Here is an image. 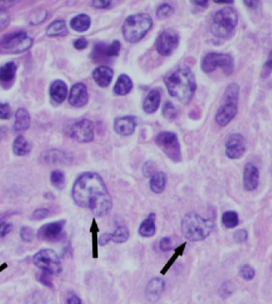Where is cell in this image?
Instances as JSON below:
<instances>
[{
    "label": "cell",
    "mask_w": 272,
    "mask_h": 304,
    "mask_svg": "<svg viewBox=\"0 0 272 304\" xmlns=\"http://www.w3.org/2000/svg\"><path fill=\"white\" fill-rule=\"evenodd\" d=\"M72 197L77 206L90 210L97 217L109 215L112 209V199L105 181L95 172H85L76 179Z\"/></svg>",
    "instance_id": "6da1fadb"
},
{
    "label": "cell",
    "mask_w": 272,
    "mask_h": 304,
    "mask_svg": "<svg viewBox=\"0 0 272 304\" xmlns=\"http://www.w3.org/2000/svg\"><path fill=\"white\" fill-rule=\"evenodd\" d=\"M164 81L169 93L181 103H189L196 92L195 77L186 67L178 69L165 76Z\"/></svg>",
    "instance_id": "7a4b0ae2"
},
{
    "label": "cell",
    "mask_w": 272,
    "mask_h": 304,
    "mask_svg": "<svg viewBox=\"0 0 272 304\" xmlns=\"http://www.w3.org/2000/svg\"><path fill=\"white\" fill-rule=\"evenodd\" d=\"M214 224L195 213L185 215L181 223V232L188 241H201L211 234Z\"/></svg>",
    "instance_id": "3957f363"
},
{
    "label": "cell",
    "mask_w": 272,
    "mask_h": 304,
    "mask_svg": "<svg viewBox=\"0 0 272 304\" xmlns=\"http://www.w3.org/2000/svg\"><path fill=\"white\" fill-rule=\"evenodd\" d=\"M239 86L236 82L229 84L224 93V104L221 105L216 114L215 120L218 125L224 127L235 118L238 112V101Z\"/></svg>",
    "instance_id": "277c9868"
},
{
    "label": "cell",
    "mask_w": 272,
    "mask_h": 304,
    "mask_svg": "<svg viewBox=\"0 0 272 304\" xmlns=\"http://www.w3.org/2000/svg\"><path fill=\"white\" fill-rule=\"evenodd\" d=\"M152 18L148 14L140 13L127 18L123 25V35L127 42H139L150 31Z\"/></svg>",
    "instance_id": "5b68a950"
},
{
    "label": "cell",
    "mask_w": 272,
    "mask_h": 304,
    "mask_svg": "<svg viewBox=\"0 0 272 304\" xmlns=\"http://www.w3.org/2000/svg\"><path fill=\"white\" fill-rule=\"evenodd\" d=\"M238 25V16L233 7L220 9L214 15L211 32L219 38H229L234 33Z\"/></svg>",
    "instance_id": "8992f818"
},
{
    "label": "cell",
    "mask_w": 272,
    "mask_h": 304,
    "mask_svg": "<svg viewBox=\"0 0 272 304\" xmlns=\"http://www.w3.org/2000/svg\"><path fill=\"white\" fill-rule=\"evenodd\" d=\"M33 39L25 31L9 34L0 40V52L20 54L31 48Z\"/></svg>",
    "instance_id": "52a82bcc"
},
{
    "label": "cell",
    "mask_w": 272,
    "mask_h": 304,
    "mask_svg": "<svg viewBox=\"0 0 272 304\" xmlns=\"http://www.w3.org/2000/svg\"><path fill=\"white\" fill-rule=\"evenodd\" d=\"M201 70L206 73L214 72L217 68L223 70L224 75L230 76L235 70V63L231 55L220 53H209L201 61Z\"/></svg>",
    "instance_id": "ba28073f"
},
{
    "label": "cell",
    "mask_w": 272,
    "mask_h": 304,
    "mask_svg": "<svg viewBox=\"0 0 272 304\" xmlns=\"http://www.w3.org/2000/svg\"><path fill=\"white\" fill-rule=\"evenodd\" d=\"M35 266L50 275H58L62 271V265L57 252L53 250H40L33 257Z\"/></svg>",
    "instance_id": "9c48e42d"
},
{
    "label": "cell",
    "mask_w": 272,
    "mask_h": 304,
    "mask_svg": "<svg viewBox=\"0 0 272 304\" xmlns=\"http://www.w3.org/2000/svg\"><path fill=\"white\" fill-rule=\"evenodd\" d=\"M155 143L173 162L181 161V147L176 134L171 131H162L156 136Z\"/></svg>",
    "instance_id": "30bf717a"
},
{
    "label": "cell",
    "mask_w": 272,
    "mask_h": 304,
    "mask_svg": "<svg viewBox=\"0 0 272 304\" xmlns=\"http://www.w3.org/2000/svg\"><path fill=\"white\" fill-rule=\"evenodd\" d=\"M68 135L77 142H91L94 138L93 124L85 119L77 121L68 128Z\"/></svg>",
    "instance_id": "8fae6325"
},
{
    "label": "cell",
    "mask_w": 272,
    "mask_h": 304,
    "mask_svg": "<svg viewBox=\"0 0 272 304\" xmlns=\"http://www.w3.org/2000/svg\"><path fill=\"white\" fill-rule=\"evenodd\" d=\"M179 43V36L172 29L165 30L157 38L155 46L159 54L169 56L174 52Z\"/></svg>",
    "instance_id": "7c38bea8"
},
{
    "label": "cell",
    "mask_w": 272,
    "mask_h": 304,
    "mask_svg": "<svg viewBox=\"0 0 272 304\" xmlns=\"http://www.w3.org/2000/svg\"><path fill=\"white\" fill-rule=\"evenodd\" d=\"M246 151L245 139L241 134L234 133L229 136L225 143V155L230 160H239Z\"/></svg>",
    "instance_id": "4fadbf2b"
},
{
    "label": "cell",
    "mask_w": 272,
    "mask_h": 304,
    "mask_svg": "<svg viewBox=\"0 0 272 304\" xmlns=\"http://www.w3.org/2000/svg\"><path fill=\"white\" fill-rule=\"evenodd\" d=\"M66 223V220H60L45 224L37 230V237L44 241H58L63 235V229Z\"/></svg>",
    "instance_id": "5bb4252c"
},
{
    "label": "cell",
    "mask_w": 272,
    "mask_h": 304,
    "mask_svg": "<svg viewBox=\"0 0 272 304\" xmlns=\"http://www.w3.org/2000/svg\"><path fill=\"white\" fill-rule=\"evenodd\" d=\"M120 47L121 45L119 41H114L110 45L103 42L97 43L91 53L92 60L95 62H103L111 57H117L120 54Z\"/></svg>",
    "instance_id": "9a60e30c"
},
{
    "label": "cell",
    "mask_w": 272,
    "mask_h": 304,
    "mask_svg": "<svg viewBox=\"0 0 272 304\" xmlns=\"http://www.w3.org/2000/svg\"><path fill=\"white\" fill-rule=\"evenodd\" d=\"M259 171L256 166L248 162L244 166L243 173V186L244 191L252 192L259 186Z\"/></svg>",
    "instance_id": "2e32d148"
},
{
    "label": "cell",
    "mask_w": 272,
    "mask_h": 304,
    "mask_svg": "<svg viewBox=\"0 0 272 304\" xmlns=\"http://www.w3.org/2000/svg\"><path fill=\"white\" fill-rule=\"evenodd\" d=\"M89 101L87 86L85 84L79 82L75 84L70 90L69 101L70 105L74 107H81L85 106Z\"/></svg>",
    "instance_id": "e0dca14e"
},
{
    "label": "cell",
    "mask_w": 272,
    "mask_h": 304,
    "mask_svg": "<svg viewBox=\"0 0 272 304\" xmlns=\"http://www.w3.org/2000/svg\"><path fill=\"white\" fill-rule=\"evenodd\" d=\"M137 126V119L135 116H127L118 117L114 122V129L120 136H130Z\"/></svg>",
    "instance_id": "ac0fdd59"
},
{
    "label": "cell",
    "mask_w": 272,
    "mask_h": 304,
    "mask_svg": "<svg viewBox=\"0 0 272 304\" xmlns=\"http://www.w3.org/2000/svg\"><path fill=\"white\" fill-rule=\"evenodd\" d=\"M165 288V282L159 277H155L150 280L145 289V295L149 302L155 303L161 297Z\"/></svg>",
    "instance_id": "d6986e66"
},
{
    "label": "cell",
    "mask_w": 272,
    "mask_h": 304,
    "mask_svg": "<svg viewBox=\"0 0 272 304\" xmlns=\"http://www.w3.org/2000/svg\"><path fill=\"white\" fill-rule=\"evenodd\" d=\"M41 160L46 164H59V163H69L71 158L65 151L54 149L45 151L41 155Z\"/></svg>",
    "instance_id": "ffe728a7"
},
{
    "label": "cell",
    "mask_w": 272,
    "mask_h": 304,
    "mask_svg": "<svg viewBox=\"0 0 272 304\" xmlns=\"http://www.w3.org/2000/svg\"><path fill=\"white\" fill-rule=\"evenodd\" d=\"M113 74V71L111 68L106 66H100L94 70L92 77L99 86L105 88L111 83Z\"/></svg>",
    "instance_id": "44dd1931"
},
{
    "label": "cell",
    "mask_w": 272,
    "mask_h": 304,
    "mask_svg": "<svg viewBox=\"0 0 272 304\" xmlns=\"http://www.w3.org/2000/svg\"><path fill=\"white\" fill-rule=\"evenodd\" d=\"M50 93L51 98L58 104H61L66 100L68 94V88L63 81L57 80L53 82L50 86Z\"/></svg>",
    "instance_id": "7402d4cb"
},
{
    "label": "cell",
    "mask_w": 272,
    "mask_h": 304,
    "mask_svg": "<svg viewBox=\"0 0 272 304\" xmlns=\"http://www.w3.org/2000/svg\"><path fill=\"white\" fill-rule=\"evenodd\" d=\"M31 116L24 107H20L16 113V121L14 129L16 131H24L31 126Z\"/></svg>",
    "instance_id": "603a6c76"
},
{
    "label": "cell",
    "mask_w": 272,
    "mask_h": 304,
    "mask_svg": "<svg viewBox=\"0 0 272 304\" xmlns=\"http://www.w3.org/2000/svg\"><path fill=\"white\" fill-rule=\"evenodd\" d=\"M160 99H161V94L159 90H151L144 100V111L149 114L156 112L160 105Z\"/></svg>",
    "instance_id": "cb8c5ba5"
},
{
    "label": "cell",
    "mask_w": 272,
    "mask_h": 304,
    "mask_svg": "<svg viewBox=\"0 0 272 304\" xmlns=\"http://www.w3.org/2000/svg\"><path fill=\"white\" fill-rule=\"evenodd\" d=\"M156 215L150 214L148 217L142 221L139 228V233L144 237H151L156 232V225H155Z\"/></svg>",
    "instance_id": "d4e9b609"
},
{
    "label": "cell",
    "mask_w": 272,
    "mask_h": 304,
    "mask_svg": "<svg viewBox=\"0 0 272 304\" xmlns=\"http://www.w3.org/2000/svg\"><path fill=\"white\" fill-rule=\"evenodd\" d=\"M17 72V65L14 61H8L0 67V82L9 84L14 81Z\"/></svg>",
    "instance_id": "484cf974"
},
{
    "label": "cell",
    "mask_w": 272,
    "mask_h": 304,
    "mask_svg": "<svg viewBox=\"0 0 272 304\" xmlns=\"http://www.w3.org/2000/svg\"><path fill=\"white\" fill-rule=\"evenodd\" d=\"M166 181H167V178L164 172L163 171L156 172L152 177L150 178V190L155 194H162L165 191Z\"/></svg>",
    "instance_id": "4316f807"
},
{
    "label": "cell",
    "mask_w": 272,
    "mask_h": 304,
    "mask_svg": "<svg viewBox=\"0 0 272 304\" xmlns=\"http://www.w3.org/2000/svg\"><path fill=\"white\" fill-rule=\"evenodd\" d=\"M132 87L131 79L127 75L121 74L118 77L117 81L114 87V91L116 92V94L119 96H125L131 92Z\"/></svg>",
    "instance_id": "83f0119b"
},
{
    "label": "cell",
    "mask_w": 272,
    "mask_h": 304,
    "mask_svg": "<svg viewBox=\"0 0 272 304\" xmlns=\"http://www.w3.org/2000/svg\"><path fill=\"white\" fill-rule=\"evenodd\" d=\"M90 25H91L90 17L85 14L75 16L70 21V26L77 32H85L88 31L90 29Z\"/></svg>",
    "instance_id": "f1b7e54d"
},
{
    "label": "cell",
    "mask_w": 272,
    "mask_h": 304,
    "mask_svg": "<svg viewBox=\"0 0 272 304\" xmlns=\"http://www.w3.org/2000/svg\"><path fill=\"white\" fill-rule=\"evenodd\" d=\"M31 146L22 136H18L13 143V151L17 156H24L30 153Z\"/></svg>",
    "instance_id": "f546056e"
},
{
    "label": "cell",
    "mask_w": 272,
    "mask_h": 304,
    "mask_svg": "<svg viewBox=\"0 0 272 304\" xmlns=\"http://www.w3.org/2000/svg\"><path fill=\"white\" fill-rule=\"evenodd\" d=\"M68 34L67 26L63 20H57L52 22L46 30V35L50 37L64 36Z\"/></svg>",
    "instance_id": "4dcf8cb0"
},
{
    "label": "cell",
    "mask_w": 272,
    "mask_h": 304,
    "mask_svg": "<svg viewBox=\"0 0 272 304\" xmlns=\"http://www.w3.org/2000/svg\"><path fill=\"white\" fill-rule=\"evenodd\" d=\"M99 230L98 225L96 223V219H92V222L90 227V232L91 234V246H92V257L94 259L98 258V232Z\"/></svg>",
    "instance_id": "1f68e13d"
},
{
    "label": "cell",
    "mask_w": 272,
    "mask_h": 304,
    "mask_svg": "<svg viewBox=\"0 0 272 304\" xmlns=\"http://www.w3.org/2000/svg\"><path fill=\"white\" fill-rule=\"evenodd\" d=\"M221 221L224 227L233 229L239 225V215L235 211H226L222 215Z\"/></svg>",
    "instance_id": "d6a6232c"
},
{
    "label": "cell",
    "mask_w": 272,
    "mask_h": 304,
    "mask_svg": "<svg viewBox=\"0 0 272 304\" xmlns=\"http://www.w3.org/2000/svg\"><path fill=\"white\" fill-rule=\"evenodd\" d=\"M186 245H187V242H184L181 245H179V247L175 249L173 256L170 257V260L164 265L163 268L160 271V273L162 275H165V273H167V271L170 269V268L172 267L174 263L176 262L179 256H182V254L184 253V251H185V247H186Z\"/></svg>",
    "instance_id": "836d02e7"
},
{
    "label": "cell",
    "mask_w": 272,
    "mask_h": 304,
    "mask_svg": "<svg viewBox=\"0 0 272 304\" xmlns=\"http://www.w3.org/2000/svg\"><path fill=\"white\" fill-rule=\"evenodd\" d=\"M130 236V232L126 226H118L111 233V241L115 243L122 244L126 242Z\"/></svg>",
    "instance_id": "e575fe53"
},
{
    "label": "cell",
    "mask_w": 272,
    "mask_h": 304,
    "mask_svg": "<svg viewBox=\"0 0 272 304\" xmlns=\"http://www.w3.org/2000/svg\"><path fill=\"white\" fill-rule=\"evenodd\" d=\"M50 181L53 186L59 190H61L66 185V175L62 171L56 170L53 171L50 175Z\"/></svg>",
    "instance_id": "d590c367"
},
{
    "label": "cell",
    "mask_w": 272,
    "mask_h": 304,
    "mask_svg": "<svg viewBox=\"0 0 272 304\" xmlns=\"http://www.w3.org/2000/svg\"><path fill=\"white\" fill-rule=\"evenodd\" d=\"M46 16H47V12L44 9H37L36 11H33L31 14L30 18H29V22L32 25L40 24L41 22L45 21Z\"/></svg>",
    "instance_id": "8d00e7d4"
},
{
    "label": "cell",
    "mask_w": 272,
    "mask_h": 304,
    "mask_svg": "<svg viewBox=\"0 0 272 304\" xmlns=\"http://www.w3.org/2000/svg\"><path fill=\"white\" fill-rule=\"evenodd\" d=\"M162 112H163L164 117L167 120H170V121H172V120L176 118L177 114H178L176 108L171 101H166L164 104Z\"/></svg>",
    "instance_id": "74e56055"
},
{
    "label": "cell",
    "mask_w": 272,
    "mask_h": 304,
    "mask_svg": "<svg viewBox=\"0 0 272 304\" xmlns=\"http://www.w3.org/2000/svg\"><path fill=\"white\" fill-rule=\"evenodd\" d=\"M239 275L246 281H251L255 278V270L251 265H244L239 269Z\"/></svg>",
    "instance_id": "f35d334b"
},
{
    "label": "cell",
    "mask_w": 272,
    "mask_h": 304,
    "mask_svg": "<svg viewBox=\"0 0 272 304\" xmlns=\"http://www.w3.org/2000/svg\"><path fill=\"white\" fill-rule=\"evenodd\" d=\"M174 13V9L170 5L163 4L157 10V17L160 18V19H164V18H167L173 16V14Z\"/></svg>",
    "instance_id": "ab89813d"
},
{
    "label": "cell",
    "mask_w": 272,
    "mask_h": 304,
    "mask_svg": "<svg viewBox=\"0 0 272 304\" xmlns=\"http://www.w3.org/2000/svg\"><path fill=\"white\" fill-rule=\"evenodd\" d=\"M272 73V50L269 52L268 56V59L265 61L262 72L260 73V77L262 78H267Z\"/></svg>",
    "instance_id": "60d3db41"
},
{
    "label": "cell",
    "mask_w": 272,
    "mask_h": 304,
    "mask_svg": "<svg viewBox=\"0 0 272 304\" xmlns=\"http://www.w3.org/2000/svg\"><path fill=\"white\" fill-rule=\"evenodd\" d=\"M19 234L22 241H26V242H31L34 240L35 232H34L32 228L29 227V226H23L20 230Z\"/></svg>",
    "instance_id": "b9f144b4"
},
{
    "label": "cell",
    "mask_w": 272,
    "mask_h": 304,
    "mask_svg": "<svg viewBox=\"0 0 272 304\" xmlns=\"http://www.w3.org/2000/svg\"><path fill=\"white\" fill-rule=\"evenodd\" d=\"M233 291H234V285H233V283L230 282V281H227L221 285V287L219 290V293L223 299H227L231 296Z\"/></svg>",
    "instance_id": "7bdbcfd3"
},
{
    "label": "cell",
    "mask_w": 272,
    "mask_h": 304,
    "mask_svg": "<svg viewBox=\"0 0 272 304\" xmlns=\"http://www.w3.org/2000/svg\"><path fill=\"white\" fill-rule=\"evenodd\" d=\"M50 213V210L47 208L36 209L31 215V219L32 221H41L48 217Z\"/></svg>",
    "instance_id": "ee69618b"
},
{
    "label": "cell",
    "mask_w": 272,
    "mask_h": 304,
    "mask_svg": "<svg viewBox=\"0 0 272 304\" xmlns=\"http://www.w3.org/2000/svg\"><path fill=\"white\" fill-rule=\"evenodd\" d=\"M156 166L152 161L146 162L143 166V173L146 178L152 177L153 175L156 173Z\"/></svg>",
    "instance_id": "f6af8a7d"
},
{
    "label": "cell",
    "mask_w": 272,
    "mask_h": 304,
    "mask_svg": "<svg viewBox=\"0 0 272 304\" xmlns=\"http://www.w3.org/2000/svg\"><path fill=\"white\" fill-rule=\"evenodd\" d=\"M248 232L246 230H238L234 232L233 239L236 244L244 243L248 240Z\"/></svg>",
    "instance_id": "bcb514c9"
},
{
    "label": "cell",
    "mask_w": 272,
    "mask_h": 304,
    "mask_svg": "<svg viewBox=\"0 0 272 304\" xmlns=\"http://www.w3.org/2000/svg\"><path fill=\"white\" fill-rule=\"evenodd\" d=\"M51 276H52V275H50L48 272L42 271V272L39 274L37 280H38V281L41 283V285H43L44 286H46V287H53L54 285H53Z\"/></svg>",
    "instance_id": "7dc6e473"
},
{
    "label": "cell",
    "mask_w": 272,
    "mask_h": 304,
    "mask_svg": "<svg viewBox=\"0 0 272 304\" xmlns=\"http://www.w3.org/2000/svg\"><path fill=\"white\" fill-rule=\"evenodd\" d=\"M159 248L163 252H169L170 250H172L173 242L171 238L168 236L163 237L159 242Z\"/></svg>",
    "instance_id": "c3c4849f"
},
{
    "label": "cell",
    "mask_w": 272,
    "mask_h": 304,
    "mask_svg": "<svg viewBox=\"0 0 272 304\" xmlns=\"http://www.w3.org/2000/svg\"><path fill=\"white\" fill-rule=\"evenodd\" d=\"M11 106L8 103H0V119L8 120L11 116Z\"/></svg>",
    "instance_id": "681fc988"
},
{
    "label": "cell",
    "mask_w": 272,
    "mask_h": 304,
    "mask_svg": "<svg viewBox=\"0 0 272 304\" xmlns=\"http://www.w3.org/2000/svg\"><path fill=\"white\" fill-rule=\"evenodd\" d=\"M10 23V16L4 10H0V31L7 28Z\"/></svg>",
    "instance_id": "f907efd6"
},
{
    "label": "cell",
    "mask_w": 272,
    "mask_h": 304,
    "mask_svg": "<svg viewBox=\"0 0 272 304\" xmlns=\"http://www.w3.org/2000/svg\"><path fill=\"white\" fill-rule=\"evenodd\" d=\"M12 230H13V225L5 221L4 223H2L0 226V239H2V237L7 236L8 233H10L12 231Z\"/></svg>",
    "instance_id": "816d5d0a"
},
{
    "label": "cell",
    "mask_w": 272,
    "mask_h": 304,
    "mask_svg": "<svg viewBox=\"0 0 272 304\" xmlns=\"http://www.w3.org/2000/svg\"><path fill=\"white\" fill-rule=\"evenodd\" d=\"M92 6L96 8L105 9L111 7V1H104V0H96L92 1Z\"/></svg>",
    "instance_id": "f5cc1de1"
},
{
    "label": "cell",
    "mask_w": 272,
    "mask_h": 304,
    "mask_svg": "<svg viewBox=\"0 0 272 304\" xmlns=\"http://www.w3.org/2000/svg\"><path fill=\"white\" fill-rule=\"evenodd\" d=\"M75 48L79 51L84 50L88 46V41L85 39V37H80L78 39H76L73 43Z\"/></svg>",
    "instance_id": "db71d44e"
},
{
    "label": "cell",
    "mask_w": 272,
    "mask_h": 304,
    "mask_svg": "<svg viewBox=\"0 0 272 304\" xmlns=\"http://www.w3.org/2000/svg\"><path fill=\"white\" fill-rule=\"evenodd\" d=\"M111 241V233H105L102 234L99 237L98 244L99 246H105Z\"/></svg>",
    "instance_id": "11a10c76"
},
{
    "label": "cell",
    "mask_w": 272,
    "mask_h": 304,
    "mask_svg": "<svg viewBox=\"0 0 272 304\" xmlns=\"http://www.w3.org/2000/svg\"><path fill=\"white\" fill-rule=\"evenodd\" d=\"M67 304H83L82 300L76 294H71L67 300Z\"/></svg>",
    "instance_id": "9f6ffc18"
},
{
    "label": "cell",
    "mask_w": 272,
    "mask_h": 304,
    "mask_svg": "<svg viewBox=\"0 0 272 304\" xmlns=\"http://www.w3.org/2000/svg\"><path fill=\"white\" fill-rule=\"evenodd\" d=\"M244 2V4L248 8L251 9H256L257 7H259V3L260 2L259 1H250V0H248V1H243Z\"/></svg>",
    "instance_id": "6f0895ef"
},
{
    "label": "cell",
    "mask_w": 272,
    "mask_h": 304,
    "mask_svg": "<svg viewBox=\"0 0 272 304\" xmlns=\"http://www.w3.org/2000/svg\"><path fill=\"white\" fill-rule=\"evenodd\" d=\"M14 214H15V213H11V212H7V213H4V214H1V215H0V226H1V225H2V223H4L5 221H6V219H7V217H10L11 215H13Z\"/></svg>",
    "instance_id": "680465c9"
},
{
    "label": "cell",
    "mask_w": 272,
    "mask_h": 304,
    "mask_svg": "<svg viewBox=\"0 0 272 304\" xmlns=\"http://www.w3.org/2000/svg\"><path fill=\"white\" fill-rule=\"evenodd\" d=\"M193 2L198 5V6H200V7H208V4H209L208 1H194Z\"/></svg>",
    "instance_id": "91938a15"
},
{
    "label": "cell",
    "mask_w": 272,
    "mask_h": 304,
    "mask_svg": "<svg viewBox=\"0 0 272 304\" xmlns=\"http://www.w3.org/2000/svg\"><path fill=\"white\" fill-rule=\"evenodd\" d=\"M216 3H219V4H233L234 3V1H231V0H222V1H214Z\"/></svg>",
    "instance_id": "94428289"
},
{
    "label": "cell",
    "mask_w": 272,
    "mask_h": 304,
    "mask_svg": "<svg viewBox=\"0 0 272 304\" xmlns=\"http://www.w3.org/2000/svg\"><path fill=\"white\" fill-rule=\"evenodd\" d=\"M7 268V264L6 263H3L2 265H0V272H2L3 270L6 269Z\"/></svg>",
    "instance_id": "6125c7cd"
}]
</instances>
